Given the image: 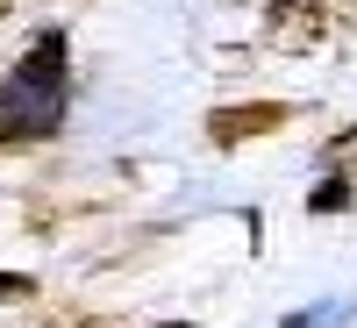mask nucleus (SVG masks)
Wrapping results in <instances>:
<instances>
[{
  "mask_svg": "<svg viewBox=\"0 0 357 328\" xmlns=\"http://www.w3.org/2000/svg\"><path fill=\"white\" fill-rule=\"evenodd\" d=\"M321 43H329V8H321V0H272V8H264V50L307 57Z\"/></svg>",
  "mask_w": 357,
  "mask_h": 328,
  "instance_id": "obj_2",
  "label": "nucleus"
},
{
  "mask_svg": "<svg viewBox=\"0 0 357 328\" xmlns=\"http://www.w3.org/2000/svg\"><path fill=\"white\" fill-rule=\"evenodd\" d=\"M0 300H36V279L29 272H0Z\"/></svg>",
  "mask_w": 357,
  "mask_h": 328,
  "instance_id": "obj_5",
  "label": "nucleus"
},
{
  "mask_svg": "<svg viewBox=\"0 0 357 328\" xmlns=\"http://www.w3.org/2000/svg\"><path fill=\"white\" fill-rule=\"evenodd\" d=\"M293 122V107L279 100H257V107H215L207 114V136H215V150H236V143H250V136H272Z\"/></svg>",
  "mask_w": 357,
  "mask_h": 328,
  "instance_id": "obj_3",
  "label": "nucleus"
},
{
  "mask_svg": "<svg viewBox=\"0 0 357 328\" xmlns=\"http://www.w3.org/2000/svg\"><path fill=\"white\" fill-rule=\"evenodd\" d=\"M8 8H15V0H0V15H8Z\"/></svg>",
  "mask_w": 357,
  "mask_h": 328,
  "instance_id": "obj_7",
  "label": "nucleus"
},
{
  "mask_svg": "<svg viewBox=\"0 0 357 328\" xmlns=\"http://www.w3.org/2000/svg\"><path fill=\"white\" fill-rule=\"evenodd\" d=\"M86 328H93V321H86Z\"/></svg>",
  "mask_w": 357,
  "mask_h": 328,
  "instance_id": "obj_8",
  "label": "nucleus"
},
{
  "mask_svg": "<svg viewBox=\"0 0 357 328\" xmlns=\"http://www.w3.org/2000/svg\"><path fill=\"white\" fill-rule=\"evenodd\" d=\"M350 200H357V186H350V178H321V186H314V200H307V207H314V214H343Z\"/></svg>",
  "mask_w": 357,
  "mask_h": 328,
  "instance_id": "obj_4",
  "label": "nucleus"
},
{
  "mask_svg": "<svg viewBox=\"0 0 357 328\" xmlns=\"http://www.w3.org/2000/svg\"><path fill=\"white\" fill-rule=\"evenodd\" d=\"M72 107V36L43 29L0 79V143H50Z\"/></svg>",
  "mask_w": 357,
  "mask_h": 328,
  "instance_id": "obj_1",
  "label": "nucleus"
},
{
  "mask_svg": "<svg viewBox=\"0 0 357 328\" xmlns=\"http://www.w3.org/2000/svg\"><path fill=\"white\" fill-rule=\"evenodd\" d=\"M158 328H193V321H158Z\"/></svg>",
  "mask_w": 357,
  "mask_h": 328,
  "instance_id": "obj_6",
  "label": "nucleus"
}]
</instances>
